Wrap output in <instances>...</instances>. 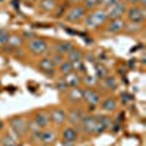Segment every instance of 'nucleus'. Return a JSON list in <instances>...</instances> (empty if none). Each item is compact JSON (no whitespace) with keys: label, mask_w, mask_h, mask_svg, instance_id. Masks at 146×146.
Instances as JSON below:
<instances>
[{"label":"nucleus","mask_w":146,"mask_h":146,"mask_svg":"<svg viewBox=\"0 0 146 146\" xmlns=\"http://www.w3.org/2000/svg\"><path fill=\"white\" fill-rule=\"evenodd\" d=\"M27 51L34 57H44L50 53V42L44 36H34L27 42Z\"/></svg>","instance_id":"3"},{"label":"nucleus","mask_w":146,"mask_h":146,"mask_svg":"<svg viewBox=\"0 0 146 146\" xmlns=\"http://www.w3.org/2000/svg\"><path fill=\"white\" fill-rule=\"evenodd\" d=\"M9 36H10V34H9L6 29H0V45L7 44V41H9Z\"/></svg>","instance_id":"31"},{"label":"nucleus","mask_w":146,"mask_h":146,"mask_svg":"<svg viewBox=\"0 0 146 146\" xmlns=\"http://www.w3.org/2000/svg\"><path fill=\"white\" fill-rule=\"evenodd\" d=\"M86 115V110L82 108L80 105H73L67 108V124L79 127V124L82 123V120Z\"/></svg>","instance_id":"9"},{"label":"nucleus","mask_w":146,"mask_h":146,"mask_svg":"<svg viewBox=\"0 0 146 146\" xmlns=\"http://www.w3.org/2000/svg\"><path fill=\"white\" fill-rule=\"evenodd\" d=\"M98 107H100V111L102 114L111 115V114H114V113L118 111V100H117V96H114V95L102 96V100L98 104Z\"/></svg>","instance_id":"11"},{"label":"nucleus","mask_w":146,"mask_h":146,"mask_svg":"<svg viewBox=\"0 0 146 146\" xmlns=\"http://www.w3.org/2000/svg\"><path fill=\"white\" fill-rule=\"evenodd\" d=\"M48 110V117H50V124L54 129H62L67 124V110L64 107H50Z\"/></svg>","instance_id":"5"},{"label":"nucleus","mask_w":146,"mask_h":146,"mask_svg":"<svg viewBox=\"0 0 146 146\" xmlns=\"http://www.w3.org/2000/svg\"><path fill=\"white\" fill-rule=\"evenodd\" d=\"M107 22H108V18H107L105 10L98 7V9H94V10L88 12L83 22H82V25L86 29H101Z\"/></svg>","instance_id":"2"},{"label":"nucleus","mask_w":146,"mask_h":146,"mask_svg":"<svg viewBox=\"0 0 146 146\" xmlns=\"http://www.w3.org/2000/svg\"><path fill=\"white\" fill-rule=\"evenodd\" d=\"M57 7H58L57 0H42V2H40V9L44 12H53Z\"/></svg>","instance_id":"27"},{"label":"nucleus","mask_w":146,"mask_h":146,"mask_svg":"<svg viewBox=\"0 0 146 146\" xmlns=\"http://www.w3.org/2000/svg\"><path fill=\"white\" fill-rule=\"evenodd\" d=\"M18 139L10 131H3L0 135V146H16Z\"/></svg>","instance_id":"23"},{"label":"nucleus","mask_w":146,"mask_h":146,"mask_svg":"<svg viewBox=\"0 0 146 146\" xmlns=\"http://www.w3.org/2000/svg\"><path fill=\"white\" fill-rule=\"evenodd\" d=\"M5 127H6V123H5L3 120H0V135L5 131Z\"/></svg>","instance_id":"35"},{"label":"nucleus","mask_w":146,"mask_h":146,"mask_svg":"<svg viewBox=\"0 0 146 146\" xmlns=\"http://www.w3.org/2000/svg\"><path fill=\"white\" fill-rule=\"evenodd\" d=\"M113 126V118L108 114H96V124H95V131L94 136H100L104 131L110 130Z\"/></svg>","instance_id":"17"},{"label":"nucleus","mask_w":146,"mask_h":146,"mask_svg":"<svg viewBox=\"0 0 146 146\" xmlns=\"http://www.w3.org/2000/svg\"><path fill=\"white\" fill-rule=\"evenodd\" d=\"M75 47V42L72 41H67V40H62V41H54L53 44H50V51L56 53V54H60L66 57Z\"/></svg>","instance_id":"18"},{"label":"nucleus","mask_w":146,"mask_h":146,"mask_svg":"<svg viewBox=\"0 0 146 146\" xmlns=\"http://www.w3.org/2000/svg\"><path fill=\"white\" fill-rule=\"evenodd\" d=\"M101 86H102L105 91H108V92H114V91H117V88H118V80H117L115 76L108 75V76H105L104 79H101Z\"/></svg>","instance_id":"21"},{"label":"nucleus","mask_w":146,"mask_h":146,"mask_svg":"<svg viewBox=\"0 0 146 146\" xmlns=\"http://www.w3.org/2000/svg\"><path fill=\"white\" fill-rule=\"evenodd\" d=\"M56 89H57V92H58V94H62V95L69 89V86L66 85V82L63 80V78H62V79H58V80L56 82Z\"/></svg>","instance_id":"30"},{"label":"nucleus","mask_w":146,"mask_h":146,"mask_svg":"<svg viewBox=\"0 0 146 146\" xmlns=\"http://www.w3.org/2000/svg\"><path fill=\"white\" fill-rule=\"evenodd\" d=\"M7 124L10 129V133L13 135L18 140L27 139L28 131H29V117L27 114H18L12 115L7 120Z\"/></svg>","instance_id":"1"},{"label":"nucleus","mask_w":146,"mask_h":146,"mask_svg":"<svg viewBox=\"0 0 146 146\" xmlns=\"http://www.w3.org/2000/svg\"><path fill=\"white\" fill-rule=\"evenodd\" d=\"M146 19V9L135 5V6H129L124 15V21L126 22H131V23H143Z\"/></svg>","instance_id":"7"},{"label":"nucleus","mask_w":146,"mask_h":146,"mask_svg":"<svg viewBox=\"0 0 146 146\" xmlns=\"http://www.w3.org/2000/svg\"><path fill=\"white\" fill-rule=\"evenodd\" d=\"M95 124H96V114H88V113H86L85 118L82 120V123L79 124V131H80V135L94 136Z\"/></svg>","instance_id":"16"},{"label":"nucleus","mask_w":146,"mask_h":146,"mask_svg":"<svg viewBox=\"0 0 146 146\" xmlns=\"http://www.w3.org/2000/svg\"><path fill=\"white\" fill-rule=\"evenodd\" d=\"M63 80L66 82V85H67L69 88H76V86H82V85H83L82 75H79V73H76V72L69 73L67 76L63 78Z\"/></svg>","instance_id":"20"},{"label":"nucleus","mask_w":146,"mask_h":146,"mask_svg":"<svg viewBox=\"0 0 146 146\" xmlns=\"http://www.w3.org/2000/svg\"><path fill=\"white\" fill-rule=\"evenodd\" d=\"M121 96H124V102H131L133 101V96L130 94H124V95H121Z\"/></svg>","instance_id":"33"},{"label":"nucleus","mask_w":146,"mask_h":146,"mask_svg":"<svg viewBox=\"0 0 146 146\" xmlns=\"http://www.w3.org/2000/svg\"><path fill=\"white\" fill-rule=\"evenodd\" d=\"M102 100V94L96 89L95 86H85L83 88V102L86 104V113L92 114V111H95V108L98 107V104Z\"/></svg>","instance_id":"4"},{"label":"nucleus","mask_w":146,"mask_h":146,"mask_svg":"<svg viewBox=\"0 0 146 146\" xmlns=\"http://www.w3.org/2000/svg\"><path fill=\"white\" fill-rule=\"evenodd\" d=\"M110 75V70H108V67L105 66V64H102V63H95V78L96 79H104L105 76H108Z\"/></svg>","instance_id":"25"},{"label":"nucleus","mask_w":146,"mask_h":146,"mask_svg":"<svg viewBox=\"0 0 146 146\" xmlns=\"http://www.w3.org/2000/svg\"><path fill=\"white\" fill-rule=\"evenodd\" d=\"M22 42H23V40H22V36H19V35H10V36H9V41H7V44L13 45L15 48L21 47Z\"/></svg>","instance_id":"29"},{"label":"nucleus","mask_w":146,"mask_h":146,"mask_svg":"<svg viewBox=\"0 0 146 146\" xmlns=\"http://www.w3.org/2000/svg\"><path fill=\"white\" fill-rule=\"evenodd\" d=\"M100 3H101V0H82L80 5L86 9V12H89V10H94V9H98Z\"/></svg>","instance_id":"28"},{"label":"nucleus","mask_w":146,"mask_h":146,"mask_svg":"<svg viewBox=\"0 0 146 146\" xmlns=\"http://www.w3.org/2000/svg\"><path fill=\"white\" fill-rule=\"evenodd\" d=\"M63 100L67 105H80L83 102V86H76V88H69L63 94Z\"/></svg>","instance_id":"8"},{"label":"nucleus","mask_w":146,"mask_h":146,"mask_svg":"<svg viewBox=\"0 0 146 146\" xmlns=\"http://www.w3.org/2000/svg\"><path fill=\"white\" fill-rule=\"evenodd\" d=\"M143 29V23H131V22H126V28L124 32L130 34V35H136L139 32H142Z\"/></svg>","instance_id":"26"},{"label":"nucleus","mask_w":146,"mask_h":146,"mask_svg":"<svg viewBox=\"0 0 146 146\" xmlns=\"http://www.w3.org/2000/svg\"><path fill=\"white\" fill-rule=\"evenodd\" d=\"M86 9H85L82 5H73L69 7V10L64 13V21L67 23H72V25H78V23H82L85 16H86Z\"/></svg>","instance_id":"6"},{"label":"nucleus","mask_w":146,"mask_h":146,"mask_svg":"<svg viewBox=\"0 0 146 146\" xmlns=\"http://www.w3.org/2000/svg\"><path fill=\"white\" fill-rule=\"evenodd\" d=\"M36 69H38L41 73H44V75H47V76H56L57 75V66L48 54L38 58V62H36Z\"/></svg>","instance_id":"12"},{"label":"nucleus","mask_w":146,"mask_h":146,"mask_svg":"<svg viewBox=\"0 0 146 146\" xmlns=\"http://www.w3.org/2000/svg\"><path fill=\"white\" fill-rule=\"evenodd\" d=\"M58 139H60L58 130L50 126V127L41 130L40 137H38V142H36V143L44 145V146H54V143H56Z\"/></svg>","instance_id":"10"},{"label":"nucleus","mask_w":146,"mask_h":146,"mask_svg":"<svg viewBox=\"0 0 146 146\" xmlns=\"http://www.w3.org/2000/svg\"><path fill=\"white\" fill-rule=\"evenodd\" d=\"M124 2H126L129 6H135V5H139V0H124Z\"/></svg>","instance_id":"34"},{"label":"nucleus","mask_w":146,"mask_h":146,"mask_svg":"<svg viewBox=\"0 0 146 146\" xmlns=\"http://www.w3.org/2000/svg\"><path fill=\"white\" fill-rule=\"evenodd\" d=\"M102 28H104V32L108 34V35H117V34L124 32L126 21H124V18L123 19H111V21H108Z\"/></svg>","instance_id":"19"},{"label":"nucleus","mask_w":146,"mask_h":146,"mask_svg":"<svg viewBox=\"0 0 146 146\" xmlns=\"http://www.w3.org/2000/svg\"><path fill=\"white\" fill-rule=\"evenodd\" d=\"M72 72H75V69H73V64L69 62L67 58H64L63 62L57 66V73H58V75L62 76V78L67 76L69 73H72Z\"/></svg>","instance_id":"24"},{"label":"nucleus","mask_w":146,"mask_h":146,"mask_svg":"<svg viewBox=\"0 0 146 146\" xmlns=\"http://www.w3.org/2000/svg\"><path fill=\"white\" fill-rule=\"evenodd\" d=\"M118 2H120V0H101L100 7H101V9H107V7L113 6V5H115V3H118Z\"/></svg>","instance_id":"32"},{"label":"nucleus","mask_w":146,"mask_h":146,"mask_svg":"<svg viewBox=\"0 0 146 146\" xmlns=\"http://www.w3.org/2000/svg\"><path fill=\"white\" fill-rule=\"evenodd\" d=\"M31 121L38 127V129H47V127H50V117H48V110L44 108V110H36V111H34L31 114Z\"/></svg>","instance_id":"15"},{"label":"nucleus","mask_w":146,"mask_h":146,"mask_svg":"<svg viewBox=\"0 0 146 146\" xmlns=\"http://www.w3.org/2000/svg\"><path fill=\"white\" fill-rule=\"evenodd\" d=\"M36 2H38V3H40V2H42V0H36Z\"/></svg>","instance_id":"36"},{"label":"nucleus","mask_w":146,"mask_h":146,"mask_svg":"<svg viewBox=\"0 0 146 146\" xmlns=\"http://www.w3.org/2000/svg\"><path fill=\"white\" fill-rule=\"evenodd\" d=\"M66 58L69 60V62L72 63V64H76V63H80V62H83V58H85V53H83V50L80 47H73V50L66 56Z\"/></svg>","instance_id":"22"},{"label":"nucleus","mask_w":146,"mask_h":146,"mask_svg":"<svg viewBox=\"0 0 146 146\" xmlns=\"http://www.w3.org/2000/svg\"><path fill=\"white\" fill-rule=\"evenodd\" d=\"M60 135V139L62 142H72V143H78L80 140V131H79V127H75V126H70V124H66L64 127H62V130L58 131Z\"/></svg>","instance_id":"13"},{"label":"nucleus","mask_w":146,"mask_h":146,"mask_svg":"<svg viewBox=\"0 0 146 146\" xmlns=\"http://www.w3.org/2000/svg\"><path fill=\"white\" fill-rule=\"evenodd\" d=\"M127 7H129V5L124 2V0H120L118 3L110 6V7L104 9V10H105V13H107L108 21H111V19H123L124 15H126Z\"/></svg>","instance_id":"14"}]
</instances>
